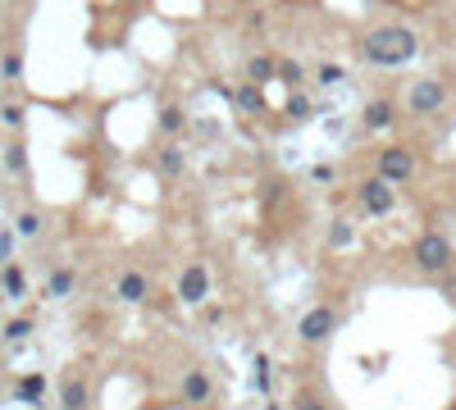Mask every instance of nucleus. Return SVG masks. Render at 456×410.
<instances>
[{
  "mask_svg": "<svg viewBox=\"0 0 456 410\" xmlns=\"http://www.w3.org/2000/svg\"><path fill=\"white\" fill-rule=\"evenodd\" d=\"M415 51H420V37H415L411 28H397V23L374 28V33L360 42V55H365L369 64H379V69H402V64H411Z\"/></svg>",
  "mask_w": 456,
  "mask_h": 410,
  "instance_id": "nucleus-1",
  "label": "nucleus"
},
{
  "mask_svg": "<svg viewBox=\"0 0 456 410\" xmlns=\"http://www.w3.org/2000/svg\"><path fill=\"white\" fill-rule=\"evenodd\" d=\"M374 173H379L383 183H411L415 178V151L411 146H383L379 155H374Z\"/></svg>",
  "mask_w": 456,
  "mask_h": 410,
  "instance_id": "nucleus-2",
  "label": "nucleus"
},
{
  "mask_svg": "<svg viewBox=\"0 0 456 410\" xmlns=\"http://www.w3.org/2000/svg\"><path fill=\"white\" fill-rule=\"evenodd\" d=\"M406 105H411V114H438V109L447 105V82L443 78H420V82H411Z\"/></svg>",
  "mask_w": 456,
  "mask_h": 410,
  "instance_id": "nucleus-3",
  "label": "nucleus"
},
{
  "mask_svg": "<svg viewBox=\"0 0 456 410\" xmlns=\"http://www.w3.org/2000/svg\"><path fill=\"white\" fill-rule=\"evenodd\" d=\"M356 201H360V210H365V215L383 219V215L392 210V205H397V196H392V183H383L379 173H374V178H365V183H360Z\"/></svg>",
  "mask_w": 456,
  "mask_h": 410,
  "instance_id": "nucleus-4",
  "label": "nucleus"
},
{
  "mask_svg": "<svg viewBox=\"0 0 456 410\" xmlns=\"http://www.w3.org/2000/svg\"><path fill=\"white\" fill-rule=\"evenodd\" d=\"M447 260H452V242L443 238V233H424L420 242H415V265L429 274L447 269Z\"/></svg>",
  "mask_w": 456,
  "mask_h": 410,
  "instance_id": "nucleus-5",
  "label": "nucleus"
},
{
  "mask_svg": "<svg viewBox=\"0 0 456 410\" xmlns=\"http://www.w3.org/2000/svg\"><path fill=\"white\" fill-rule=\"evenodd\" d=\"M210 296V269L206 265H187L183 274H178V301L183 305H201Z\"/></svg>",
  "mask_w": 456,
  "mask_h": 410,
  "instance_id": "nucleus-6",
  "label": "nucleus"
},
{
  "mask_svg": "<svg viewBox=\"0 0 456 410\" xmlns=\"http://www.w3.org/2000/svg\"><path fill=\"white\" fill-rule=\"evenodd\" d=\"M333 324H337L333 305H315V310H306V314H301V324H297V337H301V342H324V337L333 333Z\"/></svg>",
  "mask_w": 456,
  "mask_h": 410,
  "instance_id": "nucleus-7",
  "label": "nucleus"
},
{
  "mask_svg": "<svg viewBox=\"0 0 456 410\" xmlns=\"http://www.w3.org/2000/svg\"><path fill=\"white\" fill-rule=\"evenodd\" d=\"M114 292H119V301L137 305V301H146V292H151V278H146L141 269H123L119 278H114Z\"/></svg>",
  "mask_w": 456,
  "mask_h": 410,
  "instance_id": "nucleus-8",
  "label": "nucleus"
},
{
  "mask_svg": "<svg viewBox=\"0 0 456 410\" xmlns=\"http://www.w3.org/2000/svg\"><path fill=\"white\" fill-rule=\"evenodd\" d=\"M392 119H397V109H392V100L374 96L365 109H360V123H365V132H388Z\"/></svg>",
  "mask_w": 456,
  "mask_h": 410,
  "instance_id": "nucleus-9",
  "label": "nucleus"
},
{
  "mask_svg": "<svg viewBox=\"0 0 456 410\" xmlns=\"http://www.w3.org/2000/svg\"><path fill=\"white\" fill-rule=\"evenodd\" d=\"M210 392H215V388H210V374H206V369H187V374H183V401L206 406Z\"/></svg>",
  "mask_w": 456,
  "mask_h": 410,
  "instance_id": "nucleus-10",
  "label": "nucleus"
},
{
  "mask_svg": "<svg viewBox=\"0 0 456 410\" xmlns=\"http://www.w3.org/2000/svg\"><path fill=\"white\" fill-rule=\"evenodd\" d=\"M274 78H279V60H274V55H251L247 60V82H274Z\"/></svg>",
  "mask_w": 456,
  "mask_h": 410,
  "instance_id": "nucleus-11",
  "label": "nucleus"
},
{
  "mask_svg": "<svg viewBox=\"0 0 456 410\" xmlns=\"http://www.w3.org/2000/svg\"><path fill=\"white\" fill-rule=\"evenodd\" d=\"M233 100H238L247 114H265V87L261 82H242L238 91H233Z\"/></svg>",
  "mask_w": 456,
  "mask_h": 410,
  "instance_id": "nucleus-12",
  "label": "nucleus"
},
{
  "mask_svg": "<svg viewBox=\"0 0 456 410\" xmlns=\"http://www.w3.org/2000/svg\"><path fill=\"white\" fill-rule=\"evenodd\" d=\"M0 287H5V296H14V301H19L23 292H28V274H23L19 265H5V269H0Z\"/></svg>",
  "mask_w": 456,
  "mask_h": 410,
  "instance_id": "nucleus-13",
  "label": "nucleus"
},
{
  "mask_svg": "<svg viewBox=\"0 0 456 410\" xmlns=\"http://www.w3.org/2000/svg\"><path fill=\"white\" fill-rule=\"evenodd\" d=\"M60 406H64V410H82V406H87V383H82V378H69L64 388H60Z\"/></svg>",
  "mask_w": 456,
  "mask_h": 410,
  "instance_id": "nucleus-14",
  "label": "nucleus"
},
{
  "mask_svg": "<svg viewBox=\"0 0 456 410\" xmlns=\"http://www.w3.org/2000/svg\"><path fill=\"white\" fill-rule=\"evenodd\" d=\"M14 397H19L23 406H37V401L46 397V378H42V374H28L19 388H14Z\"/></svg>",
  "mask_w": 456,
  "mask_h": 410,
  "instance_id": "nucleus-15",
  "label": "nucleus"
},
{
  "mask_svg": "<svg viewBox=\"0 0 456 410\" xmlns=\"http://www.w3.org/2000/svg\"><path fill=\"white\" fill-rule=\"evenodd\" d=\"M73 287H78V274H73V269H55L51 283H46V292H51V296H69Z\"/></svg>",
  "mask_w": 456,
  "mask_h": 410,
  "instance_id": "nucleus-16",
  "label": "nucleus"
},
{
  "mask_svg": "<svg viewBox=\"0 0 456 410\" xmlns=\"http://www.w3.org/2000/svg\"><path fill=\"white\" fill-rule=\"evenodd\" d=\"M160 173H169V178L183 173V146H164L160 151Z\"/></svg>",
  "mask_w": 456,
  "mask_h": 410,
  "instance_id": "nucleus-17",
  "label": "nucleus"
},
{
  "mask_svg": "<svg viewBox=\"0 0 456 410\" xmlns=\"http://www.w3.org/2000/svg\"><path fill=\"white\" fill-rule=\"evenodd\" d=\"M5 164H10V173H19V178L28 173V151H23L19 141H14V146H5Z\"/></svg>",
  "mask_w": 456,
  "mask_h": 410,
  "instance_id": "nucleus-18",
  "label": "nucleus"
},
{
  "mask_svg": "<svg viewBox=\"0 0 456 410\" xmlns=\"http://www.w3.org/2000/svg\"><path fill=\"white\" fill-rule=\"evenodd\" d=\"M251 378H256V392H270V356L251 360Z\"/></svg>",
  "mask_w": 456,
  "mask_h": 410,
  "instance_id": "nucleus-19",
  "label": "nucleus"
},
{
  "mask_svg": "<svg viewBox=\"0 0 456 410\" xmlns=\"http://www.w3.org/2000/svg\"><path fill=\"white\" fill-rule=\"evenodd\" d=\"M42 233V219H37V210H23L19 215V238H37Z\"/></svg>",
  "mask_w": 456,
  "mask_h": 410,
  "instance_id": "nucleus-20",
  "label": "nucleus"
},
{
  "mask_svg": "<svg viewBox=\"0 0 456 410\" xmlns=\"http://www.w3.org/2000/svg\"><path fill=\"white\" fill-rule=\"evenodd\" d=\"M160 128L164 132H178V128H183V109H178V105H164L160 109Z\"/></svg>",
  "mask_w": 456,
  "mask_h": 410,
  "instance_id": "nucleus-21",
  "label": "nucleus"
},
{
  "mask_svg": "<svg viewBox=\"0 0 456 410\" xmlns=\"http://www.w3.org/2000/svg\"><path fill=\"white\" fill-rule=\"evenodd\" d=\"M347 242H351V224H347V219H337V224L328 228V247H347Z\"/></svg>",
  "mask_w": 456,
  "mask_h": 410,
  "instance_id": "nucleus-22",
  "label": "nucleus"
},
{
  "mask_svg": "<svg viewBox=\"0 0 456 410\" xmlns=\"http://www.w3.org/2000/svg\"><path fill=\"white\" fill-rule=\"evenodd\" d=\"M292 410H328V406H324L319 397H310V392H297V397H292Z\"/></svg>",
  "mask_w": 456,
  "mask_h": 410,
  "instance_id": "nucleus-23",
  "label": "nucleus"
},
{
  "mask_svg": "<svg viewBox=\"0 0 456 410\" xmlns=\"http://www.w3.org/2000/svg\"><path fill=\"white\" fill-rule=\"evenodd\" d=\"M0 119L5 128H23V105H0Z\"/></svg>",
  "mask_w": 456,
  "mask_h": 410,
  "instance_id": "nucleus-24",
  "label": "nucleus"
},
{
  "mask_svg": "<svg viewBox=\"0 0 456 410\" xmlns=\"http://www.w3.org/2000/svg\"><path fill=\"white\" fill-rule=\"evenodd\" d=\"M33 333V319H14V324H5V337L10 342H19V337H28Z\"/></svg>",
  "mask_w": 456,
  "mask_h": 410,
  "instance_id": "nucleus-25",
  "label": "nucleus"
},
{
  "mask_svg": "<svg viewBox=\"0 0 456 410\" xmlns=\"http://www.w3.org/2000/svg\"><path fill=\"white\" fill-rule=\"evenodd\" d=\"M0 73L10 78V82H14V78H23V55H5V64H0Z\"/></svg>",
  "mask_w": 456,
  "mask_h": 410,
  "instance_id": "nucleus-26",
  "label": "nucleus"
},
{
  "mask_svg": "<svg viewBox=\"0 0 456 410\" xmlns=\"http://www.w3.org/2000/svg\"><path fill=\"white\" fill-rule=\"evenodd\" d=\"M342 78H347V73H342V64H319V82H324V87L342 82Z\"/></svg>",
  "mask_w": 456,
  "mask_h": 410,
  "instance_id": "nucleus-27",
  "label": "nucleus"
},
{
  "mask_svg": "<svg viewBox=\"0 0 456 410\" xmlns=\"http://www.w3.org/2000/svg\"><path fill=\"white\" fill-rule=\"evenodd\" d=\"M310 178H315L319 187H328V183L337 178V169H333V164H315V169H310Z\"/></svg>",
  "mask_w": 456,
  "mask_h": 410,
  "instance_id": "nucleus-28",
  "label": "nucleus"
},
{
  "mask_svg": "<svg viewBox=\"0 0 456 410\" xmlns=\"http://www.w3.org/2000/svg\"><path fill=\"white\" fill-rule=\"evenodd\" d=\"M10 251H14V233H0V269L10 265Z\"/></svg>",
  "mask_w": 456,
  "mask_h": 410,
  "instance_id": "nucleus-29",
  "label": "nucleus"
},
{
  "mask_svg": "<svg viewBox=\"0 0 456 410\" xmlns=\"http://www.w3.org/2000/svg\"><path fill=\"white\" fill-rule=\"evenodd\" d=\"M279 73L288 78V82H297V78H301V69H297V64H288V60H279Z\"/></svg>",
  "mask_w": 456,
  "mask_h": 410,
  "instance_id": "nucleus-30",
  "label": "nucleus"
},
{
  "mask_svg": "<svg viewBox=\"0 0 456 410\" xmlns=\"http://www.w3.org/2000/svg\"><path fill=\"white\" fill-rule=\"evenodd\" d=\"M28 410H37V406H28Z\"/></svg>",
  "mask_w": 456,
  "mask_h": 410,
  "instance_id": "nucleus-31",
  "label": "nucleus"
}]
</instances>
